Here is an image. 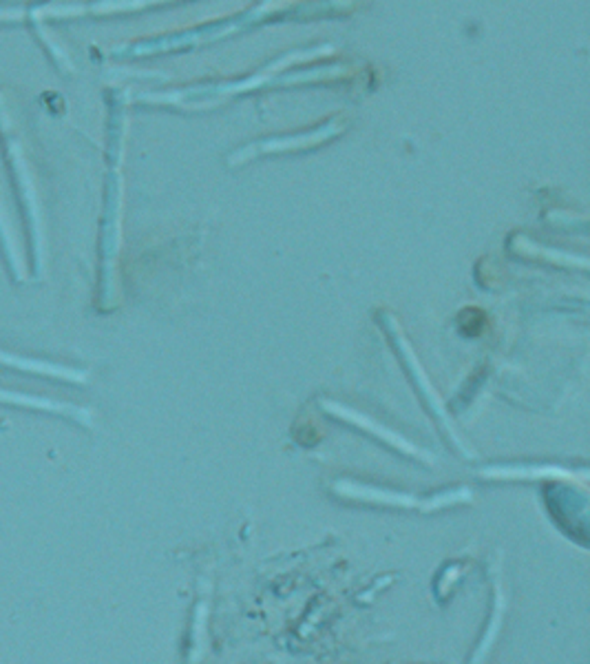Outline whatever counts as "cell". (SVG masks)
Masks as SVG:
<instances>
[{
	"label": "cell",
	"mask_w": 590,
	"mask_h": 664,
	"mask_svg": "<svg viewBox=\"0 0 590 664\" xmlns=\"http://www.w3.org/2000/svg\"><path fill=\"white\" fill-rule=\"evenodd\" d=\"M458 325H460V330L464 334L475 337V334H480L482 328H484V314L478 308H464L460 312V317H458Z\"/></svg>",
	"instance_id": "6da1fadb"
}]
</instances>
